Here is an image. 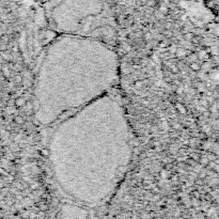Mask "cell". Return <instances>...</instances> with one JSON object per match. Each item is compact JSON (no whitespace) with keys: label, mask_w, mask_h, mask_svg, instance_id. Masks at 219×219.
Masks as SVG:
<instances>
[{"label":"cell","mask_w":219,"mask_h":219,"mask_svg":"<svg viewBox=\"0 0 219 219\" xmlns=\"http://www.w3.org/2000/svg\"><path fill=\"white\" fill-rule=\"evenodd\" d=\"M104 95L62 123L52 139L57 180L73 198L100 203L123 177L130 156L129 130L121 107L111 102L100 116Z\"/></svg>","instance_id":"1"},{"label":"cell","mask_w":219,"mask_h":219,"mask_svg":"<svg viewBox=\"0 0 219 219\" xmlns=\"http://www.w3.org/2000/svg\"><path fill=\"white\" fill-rule=\"evenodd\" d=\"M59 58L48 49L38 79V119L55 122L61 114L103 96L116 77V55L95 41L62 38Z\"/></svg>","instance_id":"2"},{"label":"cell","mask_w":219,"mask_h":219,"mask_svg":"<svg viewBox=\"0 0 219 219\" xmlns=\"http://www.w3.org/2000/svg\"><path fill=\"white\" fill-rule=\"evenodd\" d=\"M217 34H218V36H219V28H218V29H217Z\"/></svg>","instance_id":"3"}]
</instances>
